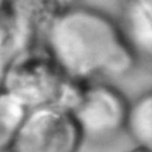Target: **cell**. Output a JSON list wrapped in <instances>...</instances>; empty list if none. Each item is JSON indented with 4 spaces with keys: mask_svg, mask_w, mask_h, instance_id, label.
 <instances>
[{
    "mask_svg": "<svg viewBox=\"0 0 152 152\" xmlns=\"http://www.w3.org/2000/svg\"><path fill=\"white\" fill-rule=\"evenodd\" d=\"M125 132L135 146L152 152V89L129 101Z\"/></svg>",
    "mask_w": 152,
    "mask_h": 152,
    "instance_id": "obj_6",
    "label": "cell"
},
{
    "mask_svg": "<svg viewBox=\"0 0 152 152\" xmlns=\"http://www.w3.org/2000/svg\"><path fill=\"white\" fill-rule=\"evenodd\" d=\"M66 78L44 46L37 44L6 63L0 75V87L28 110L56 104Z\"/></svg>",
    "mask_w": 152,
    "mask_h": 152,
    "instance_id": "obj_2",
    "label": "cell"
},
{
    "mask_svg": "<svg viewBox=\"0 0 152 152\" xmlns=\"http://www.w3.org/2000/svg\"><path fill=\"white\" fill-rule=\"evenodd\" d=\"M129 100L108 81L84 83L71 109L83 141L107 144L126 128Z\"/></svg>",
    "mask_w": 152,
    "mask_h": 152,
    "instance_id": "obj_3",
    "label": "cell"
},
{
    "mask_svg": "<svg viewBox=\"0 0 152 152\" xmlns=\"http://www.w3.org/2000/svg\"><path fill=\"white\" fill-rule=\"evenodd\" d=\"M5 1H10V2H14V1H18V0H5Z\"/></svg>",
    "mask_w": 152,
    "mask_h": 152,
    "instance_id": "obj_10",
    "label": "cell"
},
{
    "mask_svg": "<svg viewBox=\"0 0 152 152\" xmlns=\"http://www.w3.org/2000/svg\"><path fill=\"white\" fill-rule=\"evenodd\" d=\"M116 20L137 59L152 62V0H122Z\"/></svg>",
    "mask_w": 152,
    "mask_h": 152,
    "instance_id": "obj_5",
    "label": "cell"
},
{
    "mask_svg": "<svg viewBox=\"0 0 152 152\" xmlns=\"http://www.w3.org/2000/svg\"><path fill=\"white\" fill-rule=\"evenodd\" d=\"M126 152H148V151H146V150H144V148H141V147L134 146L133 148H131V150H128V151H126Z\"/></svg>",
    "mask_w": 152,
    "mask_h": 152,
    "instance_id": "obj_9",
    "label": "cell"
},
{
    "mask_svg": "<svg viewBox=\"0 0 152 152\" xmlns=\"http://www.w3.org/2000/svg\"><path fill=\"white\" fill-rule=\"evenodd\" d=\"M40 44L68 78L84 83L124 77L138 62L118 20L82 4L52 13Z\"/></svg>",
    "mask_w": 152,
    "mask_h": 152,
    "instance_id": "obj_1",
    "label": "cell"
},
{
    "mask_svg": "<svg viewBox=\"0 0 152 152\" xmlns=\"http://www.w3.org/2000/svg\"><path fill=\"white\" fill-rule=\"evenodd\" d=\"M51 13L66 10L75 5L81 4V0H38Z\"/></svg>",
    "mask_w": 152,
    "mask_h": 152,
    "instance_id": "obj_8",
    "label": "cell"
},
{
    "mask_svg": "<svg viewBox=\"0 0 152 152\" xmlns=\"http://www.w3.org/2000/svg\"><path fill=\"white\" fill-rule=\"evenodd\" d=\"M27 109L0 87V152H10Z\"/></svg>",
    "mask_w": 152,
    "mask_h": 152,
    "instance_id": "obj_7",
    "label": "cell"
},
{
    "mask_svg": "<svg viewBox=\"0 0 152 152\" xmlns=\"http://www.w3.org/2000/svg\"><path fill=\"white\" fill-rule=\"evenodd\" d=\"M82 142L72 115L48 104L27 110L10 152H78Z\"/></svg>",
    "mask_w": 152,
    "mask_h": 152,
    "instance_id": "obj_4",
    "label": "cell"
}]
</instances>
